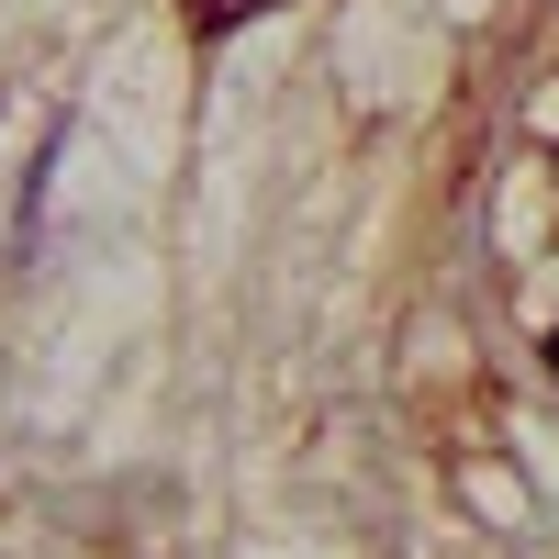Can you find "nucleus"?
<instances>
[{
	"label": "nucleus",
	"instance_id": "f257e3e1",
	"mask_svg": "<svg viewBox=\"0 0 559 559\" xmlns=\"http://www.w3.org/2000/svg\"><path fill=\"white\" fill-rule=\"evenodd\" d=\"M258 12H280V0H191V34L213 45V34H236V23H258Z\"/></svg>",
	"mask_w": 559,
	"mask_h": 559
},
{
	"label": "nucleus",
	"instance_id": "f03ea898",
	"mask_svg": "<svg viewBox=\"0 0 559 559\" xmlns=\"http://www.w3.org/2000/svg\"><path fill=\"white\" fill-rule=\"evenodd\" d=\"M548 369H559V324H548Z\"/></svg>",
	"mask_w": 559,
	"mask_h": 559
}]
</instances>
